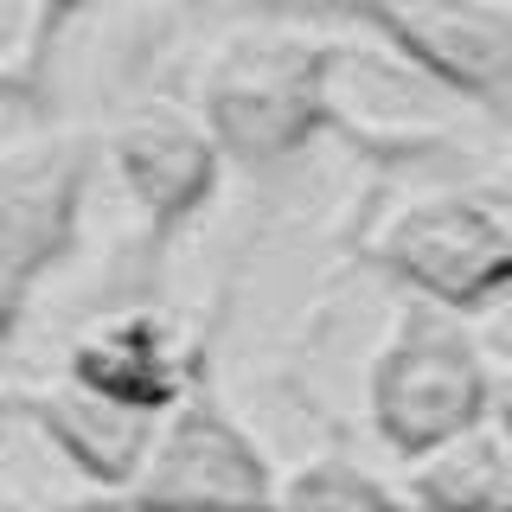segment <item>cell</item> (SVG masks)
<instances>
[{"mask_svg":"<svg viewBox=\"0 0 512 512\" xmlns=\"http://www.w3.org/2000/svg\"><path fill=\"white\" fill-rule=\"evenodd\" d=\"M45 7H77V0H45Z\"/></svg>","mask_w":512,"mask_h":512,"instance_id":"cell-14","label":"cell"},{"mask_svg":"<svg viewBox=\"0 0 512 512\" xmlns=\"http://www.w3.org/2000/svg\"><path fill=\"white\" fill-rule=\"evenodd\" d=\"M269 493V455L192 372L173 410L154 416L148 455L122 493H109V512H269Z\"/></svg>","mask_w":512,"mask_h":512,"instance_id":"cell-3","label":"cell"},{"mask_svg":"<svg viewBox=\"0 0 512 512\" xmlns=\"http://www.w3.org/2000/svg\"><path fill=\"white\" fill-rule=\"evenodd\" d=\"M269 512H404V500L359 461L320 455V461H301L295 474H276Z\"/></svg>","mask_w":512,"mask_h":512,"instance_id":"cell-11","label":"cell"},{"mask_svg":"<svg viewBox=\"0 0 512 512\" xmlns=\"http://www.w3.org/2000/svg\"><path fill=\"white\" fill-rule=\"evenodd\" d=\"M365 397H372V429L384 436V448H397L410 461L423 448L461 436L480 416H493L487 346L461 327L455 308L416 301L384 333Z\"/></svg>","mask_w":512,"mask_h":512,"instance_id":"cell-2","label":"cell"},{"mask_svg":"<svg viewBox=\"0 0 512 512\" xmlns=\"http://www.w3.org/2000/svg\"><path fill=\"white\" fill-rule=\"evenodd\" d=\"M26 410H32V423L52 436L58 455L84 480L109 487V493H122L128 480H135L141 455H148V442H154V416L148 410H128L116 397L77 384L71 372L39 384V391L26 397Z\"/></svg>","mask_w":512,"mask_h":512,"instance_id":"cell-9","label":"cell"},{"mask_svg":"<svg viewBox=\"0 0 512 512\" xmlns=\"http://www.w3.org/2000/svg\"><path fill=\"white\" fill-rule=\"evenodd\" d=\"M109 160H116V180L128 186V199L141 205V218L154 224V237H167L173 224H186L212 199L224 148L192 103L148 96L109 128Z\"/></svg>","mask_w":512,"mask_h":512,"instance_id":"cell-7","label":"cell"},{"mask_svg":"<svg viewBox=\"0 0 512 512\" xmlns=\"http://www.w3.org/2000/svg\"><path fill=\"white\" fill-rule=\"evenodd\" d=\"M90 154L71 128H39L0 148V340L13 333L26 295L71 250Z\"/></svg>","mask_w":512,"mask_h":512,"instance_id":"cell-5","label":"cell"},{"mask_svg":"<svg viewBox=\"0 0 512 512\" xmlns=\"http://www.w3.org/2000/svg\"><path fill=\"white\" fill-rule=\"evenodd\" d=\"M192 109L224 154L282 160L333 116V45L301 20H244L212 45Z\"/></svg>","mask_w":512,"mask_h":512,"instance_id":"cell-1","label":"cell"},{"mask_svg":"<svg viewBox=\"0 0 512 512\" xmlns=\"http://www.w3.org/2000/svg\"><path fill=\"white\" fill-rule=\"evenodd\" d=\"M372 256L416 301L474 314L512 288V212L480 192H423L378 224Z\"/></svg>","mask_w":512,"mask_h":512,"instance_id":"cell-4","label":"cell"},{"mask_svg":"<svg viewBox=\"0 0 512 512\" xmlns=\"http://www.w3.org/2000/svg\"><path fill=\"white\" fill-rule=\"evenodd\" d=\"M487 333H493L500 352H512V288H500V295L487 301Z\"/></svg>","mask_w":512,"mask_h":512,"instance_id":"cell-12","label":"cell"},{"mask_svg":"<svg viewBox=\"0 0 512 512\" xmlns=\"http://www.w3.org/2000/svg\"><path fill=\"white\" fill-rule=\"evenodd\" d=\"M429 84L506 103L512 96V0H346Z\"/></svg>","mask_w":512,"mask_h":512,"instance_id":"cell-6","label":"cell"},{"mask_svg":"<svg viewBox=\"0 0 512 512\" xmlns=\"http://www.w3.org/2000/svg\"><path fill=\"white\" fill-rule=\"evenodd\" d=\"M493 404H500L493 416H500V423H506V436H512V384H506V391H493Z\"/></svg>","mask_w":512,"mask_h":512,"instance_id":"cell-13","label":"cell"},{"mask_svg":"<svg viewBox=\"0 0 512 512\" xmlns=\"http://www.w3.org/2000/svg\"><path fill=\"white\" fill-rule=\"evenodd\" d=\"M410 500L423 512H512V436L500 416L410 455Z\"/></svg>","mask_w":512,"mask_h":512,"instance_id":"cell-10","label":"cell"},{"mask_svg":"<svg viewBox=\"0 0 512 512\" xmlns=\"http://www.w3.org/2000/svg\"><path fill=\"white\" fill-rule=\"evenodd\" d=\"M64 372L77 384H90V391L128 404V410L160 416V410H173V397L192 384L199 365L180 352L173 327L154 308H122V314H96L90 327L77 333Z\"/></svg>","mask_w":512,"mask_h":512,"instance_id":"cell-8","label":"cell"}]
</instances>
